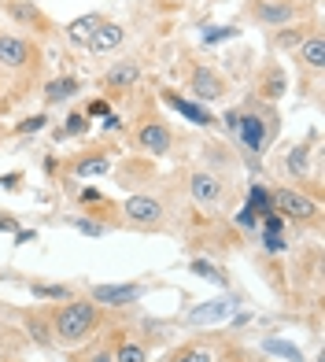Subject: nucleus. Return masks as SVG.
Masks as SVG:
<instances>
[{"label": "nucleus", "mask_w": 325, "mask_h": 362, "mask_svg": "<svg viewBox=\"0 0 325 362\" xmlns=\"http://www.w3.org/2000/svg\"><path fill=\"white\" fill-rule=\"evenodd\" d=\"M222 129L233 137V144L240 148V152H248L252 159H259L266 152V148L278 141L281 134V115L273 104H263L259 96H252L248 104H237L222 115Z\"/></svg>", "instance_id": "1"}, {"label": "nucleus", "mask_w": 325, "mask_h": 362, "mask_svg": "<svg viewBox=\"0 0 325 362\" xmlns=\"http://www.w3.org/2000/svg\"><path fill=\"white\" fill-rule=\"evenodd\" d=\"M45 315H48V329H52V337H56V348L74 351L104 329V307H96L85 296H74L67 303H52Z\"/></svg>", "instance_id": "2"}, {"label": "nucleus", "mask_w": 325, "mask_h": 362, "mask_svg": "<svg viewBox=\"0 0 325 362\" xmlns=\"http://www.w3.org/2000/svg\"><path fill=\"white\" fill-rule=\"evenodd\" d=\"M182 71H185V89L192 93V100L211 107L230 96V78L222 74L215 59H203L196 52H182Z\"/></svg>", "instance_id": "3"}, {"label": "nucleus", "mask_w": 325, "mask_h": 362, "mask_svg": "<svg viewBox=\"0 0 325 362\" xmlns=\"http://www.w3.org/2000/svg\"><path fill=\"white\" fill-rule=\"evenodd\" d=\"M45 67V52L34 37L0 30V71L11 78H37Z\"/></svg>", "instance_id": "4"}, {"label": "nucleus", "mask_w": 325, "mask_h": 362, "mask_svg": "<svg viewBox=\"0 0 325 362\" xmlns=\"http://www.w3.org/2000/svg\"><path fill=\"white\" fill-rule=\"evenodd\" d=\"M119 218L126 229H137V233H162L170 226V207L155 192H129L119 204Z\"/></svg>", "instance_id": "5"}, {"label": "nucleus", "mask_w": 325, "mask_h": 362, "mask_svg": "<svg viewBox=\"0 0 325 362\" xmlns=\"http://www.w3.org/2000/svg\"><path fill=\"white\" fill-rule=\"evenodd\" d=\"M244 19L263 30H281L311 19V4L307 0H244Z\"/></svg>", "instance_id": "6"}, {"label": "nucleus", "mask_w": 325, "mask_h": 362, "mask_svg": "<svg viewBox=\"0 0 325 362\" xmlns=\"http://www.w3.org/2000/svg\"><path fill=\"white\" fill-rule=\"evenodd\" d=\"M270 196H273V215H281L285 222H296L300 229H318L321 226V204H318V196H307V192L288 189V185L270 189Z\"/></svg>", "instance_id": "7"}, {"label": "nucleus", "mask_w": 325, "mask_h": 362, "mask_svg": "<svg viewBox=\"0 0 325 362\" xmlns=\"http://www.w3.org/2000/svg\"><path fill=\"white\" fill-rule=\"evenodd\" d=\"M174 129L159 119V115H148V119H141L137 129H134V148L144 156H152V159H162V156H170L174 152Z\"/></svg>", "instance_id": "8"}, {"label": "nucleus", "mask_w": 325, "mask_h": 362, "mask_svg": "<svg viewBox=\"0 0 325 362\" xmlns=\"http://www.w3.org/2000/svg\"><path fill=\"white\" fill-rule=\"evenodd\" d=\"M0 11H4L19 30H26V34H37V37H56L59 34L56 23L48 19L41 11V4H34V0H0Z\"/></svg>", "instance_id": "9"}, {"label": "nucleus", "mask_w": 325, "mask_h": 362, "mask_svg": "<svg viewBox=\"0 0 325 362\" xmlns=\"http://www.w3.org/2000/svg\"><path fill=\"white\" fill-rule=\"evenodd\" d=\"M225 177L218 170H207V167H196V170H189V196H192V204L203 207V211H218L225 204Z\"/></svg>", "instance_id": "10"}, {"label": "nucleus", "mask_w": 325, "mask_h": 362, "mask_svg": "<svg viewBox=\"0 0 325 362\" xmlns=\"http://www.w3.org/2000/svg\"><path fill=\"white\" fill-rule=\"evenodd\" d=\"M100 86L107 96H126V93H134L141 86V63L137 59H119V63H111V67L104 71L100 78Z\"/></svg>", "instance_id": "11"}, {"label": "nucleus", "mask_w": 325, "mask_h": 362, "mask_svg": "<svg viewBox=\"0 0 325 362\" xmlns=\"http://www.w3.org/2000/svg\"><path fill=\"white\" fill-rule=\"evenodd\" d=\"M144 296V285L126 281V285H89L85 300H93L96 307H134Z\"/></svg>", "instance_id": "12"}, {"label": "nucleus", "mask_w": 325, "mask_h": 362, "mask_svg": "<svg viewBox=\"0 0 325 362\" xmlns=\"http://www.w3.org/2000/svg\"><path fill=\"white\" fill-rule=\"evenodd\" d=\"M162 104H170L182 119H189L192 126H200V129H222V122H218V115L211 111V107H203V104H196V100H185L177 89H162Z\"/></svg>", "instance_id": "13"}, {"label": "nucleus", "mask_w": 325, "mask_h": 362, "mask_svg": "<svg viewBox=\"0 0 325 362\" xmlns=\"http://www.w3.org/2000/svg\"><path fill=\"white\" fill-rule=\"evenodd\" d=\"M288 93V74L278 59H266L263 71H259V81H255V96L263 104H278L281 96Z\"/></svg>", "instance_id": "14"}, {"label": "nucleus", "mask_w": 325, "mask_h": 362, "mask_svg": "<svg viewBox=\"0 0 325 362\" xmlns=\"http://www.w3.org/2000/svg\"><path fill=\"white\" fill-rule=\"evenodd\" d=\"M296 63H300L303 74L321 78V71H325V37H321V26L311 30V34H307V41L296 48Z\"/></svg>", "instance_id": "15"}, {"label": "nucleus", "mask_w": 325, "mask_h": 362, "mask_svg": "<svg viewBox=\"0 0 325 362\" xmlns=\"http://www.w3.org/2000/svg\"><path fill=\"white\" fill-rule=\"evenodd\" d=\"M311 30H318V19H303V23H292V26H281V30H270L266 45L273 48V52H296Z\"/></svg>", "instance_id": "16"}, {"label": "nucleus", "mask_w": 325, "mask_h": 362, "mask_svg": "<svg viewBox=\"0 0 325 362\" xmlns=\"http://www.w3.org/2000/svg\"><path fill=\"white\" fill-rule=\"evenodd\" d=\"M122 41H126V26L104 19L100 26H96L93 41L85 45V52H93V56H107V52H115V48H122Z\"/></svg>", "instance_id": "17"}, {"label": "nucleus", "mask_w": 325, "mask_h": 362, "mask_svg": "<svg viewBox=\"0 0 325 362\" xmlns=\"http://www.w3.org/2000/svg\"><path fill=\"white\" fill-rule=\"evenodd\" d=\"M104 23V15L100 11H89V15H78V19H71L67 26L59 30L63 37H67V45H74V48H85L89 41H93V34H96V26Z\"/></svg>", "instance_id": "18"}, {"label": "nucleus", "mask_w": 325, "mask_h": 362, "mask_svg": "<svg viewBox=\"0 0 325 362\" xmlns=\"http://www.w3.org/2000/svg\"><path fill=\"white\" fill-rule=\"evenodd\" d=\"M78 89H81V81H78L74 74H59V78H52V81H45L41 100H45V107H59V104L74 100Z\"/></svg>", "instance_id": "19"}, {"label": "nucleus", "mask_w": 325, "mask_h": 362, "mask_svg": "<svg viewBox=\"0 0 325 362\" xmlns=\"http://www.w3.org/2000/svg\"><path fill=\"white\" fill-rule=\"evenodd\" d=\"M111 355H115V362H148L152 358V348L148 340H137L134 333H122L115 337V344H111Z\"/></svg>", "instance_id": "20"}, {"label": "nucleus", "mask_w": 325, "mask_h": 362, "mask_svg": "<svg viewBox=\"0 0 325 362\" xmlns=\"http://www.w3.org/2000/svg\"><path fill=\"white\" fill-rule=\"evenodd\" d=\"M67 170H71L74 177H81V181H89V177L107 174V170H111V159H107V152L100 148V152H85V156L71 159V163H67Z\"/></svg>", "instance_id": "21"}, {"label": "nucleus", "mask_w": 325, "mask_h": 362, "mask_svg": "<svg viewBox=\"0 0 325 362\" xmlns=\"http://www.w3.org/2000/svg\"><path fill=\"white\" fill-rule=\"evenodd\" d=\"M23 329L37 348H56V337L48 329V315H41V310H23Z\"/></svg>", "instance_id": "22"}, {"label": "nucleus", "mask_w": 325, "mask_h": 362, "mask_svg": "<svg viewBox=\"0 0 325 362\" xmlns=\"http://www.w3.org/2000/svg\"><path fill=\"white\" fill-rule=\"evenodd\" d=\"M189 270L196 274V277H203V281H211V285H218V288H230L233 285V277H230V270L225 267H218L215 259H203V255H196L189 262Z\"/></svg>", "instance_id": "23"}, {"label": "nucleus", "mask_w": 325, "mask_h": 362, "mask_svg": "<svg viewBox=\"0 0 325 362\" xmlns=\"http://www.w3.org/2000/svg\"><path fill=\"white\" fill-rule=\"evenodd\" d=\"M30 292H34V300H48V303H67L78 296L74 285H63V281H30Z\"/></svg>", "instance_id": "24"}, {"label": "nucleus", "mask_w": 325, "mask_h": 362, "mask_svg": "<svg viewBox=\"0 0 325 362\" xmlns=\"http://www.w3.org/2000/svg\"><path fill=\"white\" fill-rule=\"evenodd\" d=\"M167 362H215V351H211L207 340H185L182 348L167 355Z\"/></svg>", "instance_id": "25"}, {"label": "nucleus", "mask_w": 325, "mask_h": 362, "mask_svg": "<svg viewBox=\"0 0 325 362\" xmlns=\"http://www.w3.org/2000/svg\"><path fill=\"white\" fill-rule=\"evenodd\" d=\"M244 207H248V211H252V215H255L259 222H263L266 215H273V196H270V189H266V185H259V181H255V185L248 189V204H244Z\"/></svg>", "instance_id": "26"}, {"label": "nucleus", "mask_w": 325, "mask_h": 362, "mask_svg": "<svg viewBox=\"0 0 325 362\" xmlns=\"http://www.w3.org/2000/svg\"><path fill=\"white\" fill-rule=\"evenodd\" d=\"M89 126H93V122H89V119H85V115H81V111H71L67 119H63V126H56V129H52V137H56V141L85 137V134H89Z\"/></svg>", "instance_id": "27"}, {"label": "nucleus", "mask_w": 325, "mask_h": 362, "mask_svg": "<svg viewBox=\"0 0 325 362\" xmlns=\"http://www.w3.org/2000/svg\"><path fill=\"white\" fill-rule=\"evenodd\" d=\"M285 170H288V177L307 181V170H311V148H307V144H296V148H292L288 159H285Z\"/></svg>", "instance_id": "28"}, {"label": "nucleus", "mask_w": 325, "mask_h": 362, "mask_svg": "<svg viewBox=\"0 0 325 362\" xmlns=\"http://www.w3.org/2000/svg\"><path fill=\"white\" fill-rule=\"evenodd\" d=\"M71 362H115V355H111L107 344H81V348H74Z\"/></svg>", "instance_id": "29"}, {"label": "nucleus", "mask_w": 325, "mask_h": 362, "mask_svg": "<svg viewBox=\"0 0 325 362\" xmlns=\"http://www.w3.org/2000/svg\"><path fill=\"white\" fill-rule=\"evenodd\" d=\"M233 310V300H218V303H207V307H196L192 310V322H218Z\"/></svg>", "instance_id": "30"}, {"label": "nucleus", "mask_w": 325, "mask_h": 362, "mask_svg": "<svg viewBox=\"0 0 325 362\" xmlns=\"http://www.w3.org/2000/svg\"><path fill=\"white\" fill-rule=\"evenodd\" d=\"M263 351H266V355H281V358H288V362H303V351L296 348V344H288V340H266Z\"/></svg>", "instance_id": "31"}, {"label": "nucleus", "mask_w": 325, "mask_h": 362, "mask_svg": "<svg viewBox=\"0 0 325 362\" xmlns=\"http://www.w3.org/2000/svg\"><path fill=\"white\" fill-rule=\"evenodd\" d=\"M45 126H48V115L37 111V115H26V119L15 122V134H19V137H30V134H41Z\"/></svg>", "instance_id": "32"}, {"label": "nucleus", "mask_w": 325, "mask_h": 362, "mask_svg": "<svg viewBox=\"0 0 325 362\" xmlns=\"http://www.w3.org/2000/svg\"><path fill=\"white\" fill-rule=\"evenodd\" d=\"M237 37V26H203V45H218Z\"/></svg>", "instance_id": "33"}, {"label": "nucleus", "mask_w": 325, "mask_h": 362, "mask_svg": "<svg viewBox=\"0 0 325 362\" xmlns=\"http://www.w3.org/2000/svg\"><path fill=\"white\" fill-rule=\"evenodd\" d=\"M71 226L78 229V233H85V237H104L107 233V226L96 222V218H71Z\"/></svg>", "instance_id": "34"}, {"label": "nucleus", "mask_w": 325, "mask_h": 362, "mask_svg": "<svg viewBox=\"0 0 325 362\" xmlns=\"http://www.w3.org/2000/svg\"><path fill=\"white\" fill-rule=\"evenodd\" d=\"M288 248V240L281 237V233H270V229H263V252L266 255H281Z\"/></svg>", "instance_id": "35"}, {"label": "nucleus", "mask_w": 325, "mask_h": 362, "mask_svg": "<svg viewBox=\"0 0 325 362\" xmlns=\"http://www.w3.org/2000/svg\"><path fill=\"white\" fill-rule=\"evenodd\" d=\"M81 115H85V119H100V115H111V111H107V100H89Z\"/></svg>", "instance_id": "36"}, {"label": "nucleus", "mask_w": 325, "mask_h": 362, "mask_svg": "<svg viewBox=\"0 0 325 362\" xmlns=\"http://www.w3.org/2000/svg\"><path fill=\"white\" fill-rule=\"evenodd\" d=\"M0 189L19 192V189H23V174H19V170H15V174H4V177H0Z\"/></svg>", "instance_id": "37"}, {"label": "nucleus", "mask_w": 325, "mask_h": 362, "mask_svg": "<svg viewBox=\"0 0 325 362\" xmlns=\"http://www.w3.org/2000/svg\"><path fill=\"white\" fill-rule=\"evenodd\" d=\"M0 233H19V218H15V215H4V211H0Z\"/></svg>", "instance_id": "38"}, {"label": "nucleus", "mask_w": 325, "mask_h": 362, "mask_svg": "<svg viewBox=\"0 0 325 362\" xmlns=\"http://www.w3.org/2000/svg\"><path fill=\"white\" fill-rule=\"evenodd\" d=\"M237 226H244V229H255V226H259V218L252 215V211H248V207H244V211H240V215H237Z\"/></svg>", "instance_id": "39"}, {"label": "nucleus", "mask_w": 325, "mask_h": 362, "mask_svg": "<svg viewBox=\"0 0 325 362\" xmlns=\"http://www.w3.org/2000/svg\"><path fill=\"white\" fill-rule=\"evenodd\" d=\"M30 240H37V229H19L15 233V244H30Z\"/></svg>", "instance_id": "40"}, {"label": "nucleus", "mask_w": 325, "mask_h": 362, "mask_svg": "<svg viewBox=\"0 0 325 362\" xmlns=\"http://www.w3.org/2000/svg\"><path fill=\"white\" fill-rule=\"evenodd\" d=\"M126 122L119 119V115H104V129H122Z\"/></svg>", "instance_id": "41"}, {"label": "nucleus", "mask_w": 325, "mask_h": 362, "mask_svg": "<svg viewBox=\"0 0 325 362\" xmlns=\"http://www.w3.org/2000/svg\"><path fill=\"white\" fill-rule=\"evenodd\" d=\"M0 281H11V274H8V270H0Z\"/></svg>", "instance_id": "42"}, {"label": "nucleus", "mask_w": 325, "mask_h": 362, "mask_svg": "<svg viewBox=\"0 0 325 362\" xmlns=\"http://www.w3.org/2000/svg\"><path fill=\"white\" fill-rule=\"evenodd\" d=\"M0 362H19V358H11V355H0Z\"/></svg>", "instance_id": "43"}, {"label": "nucleus", "mask_w": 325, "mask_h": 362, "mask_svg": "<svg viewBox=\"0 0 325 362\" xmlns=\"http://www.w3.org/2000/svg\"><path fill=\"white\" fill-rule=\"evenodd\" d=\"M244 362H263V358H255V355H248V358H244Z\"/></svg>", "instance_id": "44"}]
</instances>
